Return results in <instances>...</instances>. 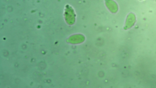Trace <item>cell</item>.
<instances>
[{
  "label": "cell",
  "mask_w": 156,
  "mask_h": 88,
  "mask_svg": "<svg viewBox=\"0 0 156 88\" xmlns=\"http://www.w3.org/2000/svg\"><path fill=\"white\" fill-rule=\"evenodd\" d=\"M136 22L135 17L134 15L131 14L128 17L126 22V28H130L133 26Z\"/></svg>",
  "instance_id": "6da1fadb"
}]
</instances>
